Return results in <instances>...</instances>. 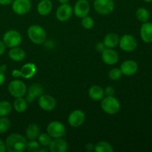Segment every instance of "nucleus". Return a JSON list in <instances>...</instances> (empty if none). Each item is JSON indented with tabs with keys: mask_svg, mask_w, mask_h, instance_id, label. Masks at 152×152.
<instances>
[{
	"mask_svg": "<svg viewBox=\"0 0 152 152\" xmlns=\"http://www.w3.org/2000/svg\"><path fill=\"white\" fill-rule=\"evenodd\" d=\"M0 69L4 72V71H6V69H7V66H6V65H1V66H0Z\"/></svg>",
	"mask_w": 152,
	"mask_h": 152,
	"instance_id": "nucleus-42",
	"label": "nucleus"
},
{
	"mask_svg": "<svg viewBox=\"0 0 152 152\" xmlns=\"http://www.w3.org/2000/svg\"><path fill=\"white\" fill-rule=\"evenodd\" d=\"M26 137L29 140H35L40 134V128L35 123H31L28 126L25 132Z\"/></svg>",
	"mask_w": 152,
	"mask_h": 152,
	"instance_id": "nucleus-22",
	"label": "nucleus"
},
{
	"mask_svg": "<svg viewBox=\"0 0 152 152\" xmlns=\"http://www.w3.org/2000/svg\"><path fill=\"white\" fill-rule=\"evenodd\" d=\"M22 36L19 31L10 30L4 34L2 42L6 47L13 48L18 47L22 43Z\"/></svg>",
	"mask_w": 152,
	"mask_h": 152,
	"instance_id": "nucleus-4",
	"label": "nucleus"
},
{
	"mask_svg": "<svg viewBox=\"0 0 152 152\" xmlns=\"http://www.w3.org/2000/svg\"><path fill=\"white\" fill-rule=\"evenodd\" d=\"M151 110H152V105H151Z\"/></svg>",
	"mask_w": 152,
	"mask_h": 152,
	"instance_id": "nucleus-47",
	"label": "nucleus"
},
{
	"mask_svg": "<svg viewBox=\"0 0 152 152\" xmlns=\"http://www.w3.org/2000/svg\"><path fill=\"white\" fill-rule=\"evenodd\" d=\"M37 139H38V142L40 144V145L43 147L48 146L52 140V137L48 133L41 134L39 135Z\"/></svg>",
	"mask_w": 152,
	"mask_h": 152,
	"instance_id": "nucleus-29",
	"label": "nucleus"
},
{
	"mask_svg": "<svg viewBox=\"0 0 152 152\" xmlns=\"http://www.w3.org/2000/svg\"><path fill=\"white\" fill-rule=\"evenodd\" d=\"M39 106L46 111H51L56 108V102L54 97L49 94H42L38 99Z\"/></svg>",
	"mask_w": 152,
	"mask_h": 152,
	"instance_id": "nucleus-9",
	"label": "nucleus"
},
{
	"mask_svg": "<svg viewBox=\"0 0 152 152\" xmlns=\"http://www.w3.org/2000/svg\"><path fill=\"white\" fill-rule=\"evenodd\" d=\"M12 75H13V77H15V78H17V77H20V71H19V70H13V71H12Z\"/></svg>",
	"mask_w": 152,
	"mask_h": 152,
	"instance_id": "nucleus-40",
	"label": "nucleus"
},
{
	"mask_svg": "<svg viewBox=\"0 0 152 152\" xmlns=\"http://www.w3.org/2000/svg\"><path fill=\"white\" fill-rule=\"evenodd\" d=\"M27 142L26 138L20 134H12L6 139V149L8 152H22L26 150Z\"/></svg>",
	"mask_w": 152,
	"mask_h": 152,
	"instance_id": "nucleus-1",
	"label": "nucleus"
},
{
	"mask_svg": "<svg viewBox=\"0 0 152 152\" xmlns=\"http://www.w3.org/2000/svg\"><path fill=\"white\" fill-rule=\"evenodd\" d=\"M95 48H96V51L97 52H101V53H102V52L106 48V47H105V45H104L103 42H97L96 44V46H95Z\"/></svg>",
	"mask_w": 152,
	"mask_h": 152,
	"instance_id": "nucleus-35",
	"label": "nucleus"
},
{
	"mask_svg": "<svg viewBox=\"0 0 152 152\" xmlns=\"http://www.w3.org/2000/svg\"><path fill=\"white\" fill-rule=\"evenodd\" d=\"M86 149L88 151H93V150H94V144L90 143V142H89V143L86 144Z\"/></svg>",
	"mask_w": 152,
	"mask_h": 152,
	"instance_id": "nucleus-39",
	"label": "nucleus"
},
{
	"mask_svg": "<svg viewBox=\"0 0 152 152\" xmlns=\"http://www.w3.org/2000/svg\"><path fill=\"white\" fill-rule=\"evenodd\" d=\"M5 45L4 44L2 41H0V56L2 55L4 53V50H5Z\"/></svg>",
	"mask_w": 152,
	"mask_h": 152,
	"instance_id": "nucleus-38",
	"label": "nucleus"
},
{
	"mask_svg": "<svg viewBox=\"0 0 152 152\" xmlns=\"http://www.w3.org/2000/svg\"><path fill=\"white\" fill-rule=\"evenodd\" d=\"M12 3V0H0V4L1 5H9Z\"/></svg>",
	"mask_w": 152,
	"mask_h": 152,
	"instance_id": "nucleus-41",
	"label": "nucleus"
},
{
	"mask_svg": "<svg viewBox=\"0 0 152 152\" xmlns=\"http://www.w3.org/2000/svg\"><path fill=\"white\" fill-rule=\"evenodd\" d=\"M12 111V105L8 101L0 102V117H6Z\"/></svg>",
	"mask_w": 152,
	"mask_h": 152,
	"instance_id": "nucleus-28",
	"label": "nucleus"
},
{
	"mask_svg": "<svg viewBox=\"0 0 152 152\" xmlns=\"http://www.w3.org/2000/svg\"><path fill=\"white\" fill-rule=\"evenodd\" d=\"M52 2L50 0H42L37 5V11L41 16L49 14L52 10Z\"/></svg>",
	"mask_w": 152,
	"mask_h": 152,
	"instance_id": "nucleus-24",
	"label": "nucleus"
},
{
	"mask_svg": "<svg viewBox=\"0 0 152 152\" xmlns=\"http://www.w3.org/2000/svg\"><path fill=\"white\" fill-rule=\"evenodd\" d=\"M102 59L107 65H115L119 60V55L112 48H107L102 52Z\"/></svg>",
	"mask_w": 152,
	"mask_h": 152,
	"instance_id": "nucleus-17",
	"label": "nucleus"
},
{
	"mask_svg": "<svg viewBox=\"0 0 152 152\" xmlns=\"http://www.w3.org/2000/svg\"><path fill=\"white\" fill-rule=\"evenodd\" d=\"M119 45L120 48L124 51L132 52L137 47V42L133 36L126 34L120 39Z\"/></svg>",
	"mask_w": 152,
	"mask_h": 152,
	"instance_id": "nucleus-8",
	"label": "nucleus"
},
{
	"mask_svg": "<svg viewBox=\"0 0 152 152\" xmlns=\"http://www.w3.org/2000/svg\"><path fill=\"white\" fill-rule=\"evenodd\" d=\"M86 120V114L81 110H74L69 114L68 123L71 126L74 128L80 127Z\"/></svg>",
	"mask_w": 152,
	"mask_h": 152,
	"instance_id": "nucleus-10",
	"label": "nucleus"
},
{
	"mask_svg": "<svg viewBox=\"0 0 152 152\" xmlns=\"http://www.w3.org/2000/svg\"><path fill=\"white\" fill-rule=\"evenodd\" d=\"M10 127V121L6 117H1L0 118V134L7 132Z\"/></svg>",
	"mask_w": 152,
	"mask_h": 152,
	"instance_id": "nucleus-30",
	"label": "nucleus"
},
{
	"mask_svg": "<svg viewBox=\"0 0 152 152\" xmlns=\"http://www.w3.org/2000/svg\"><path fill=\"white\" fill-rule=\"evenodd\" d=\"M6 151H7V149H6L5 142L0 140V152H4Z\"/></svg>",
	"mask_w": 152,
	"mask_h": 152,
	"instance_id": "nucleus-36",
	"label": "nucleus"
},
{
	"mask_svg": "<svg viewBox=\"0 0 152 152\" xmlns=\"http://www.w3.org/2000/svg\"><path fill=\"white\" fill-rule=\"evenodd\" d=\"M81 23L83 28H86V29L90 30L91 29L94 27V19H92L91 16H85V17L82 18Z\"/></svg>",
	"mask_w": 152,
	"mask_h": 152,
	"instance_id": "nucleus-32",
	"label": "nucleus"
},
{
	"mask_svg": "<svg viewBox=\"0 0 152 152\" xmlns=\"http://www.w3.org/2000/svg\"><path fill=\"white\" fill-rule=\"evenodd\" d=\"M120 69L123 75L129 77L136 74L138 70V65L135 61L129 59L121 64Z\"/></svg>",
	"mask_w": 152,
	"mask_h": 152,
	"instance_id": "nucleus-16",
	"label": "nucleus"
},
{
	"mask_svg": "<svg viewBox=\"0 0 152 152\" xmlns=\"http://www.w3.org/2000/svg\"><path fill=\"white\" fill-rule=\"evenodd\" d=\"M28 36L34 44L41 45L46 41V32L44 28L38 25H33L28 29Z\"/></svg>",
	"mask_w": 152,
	"mask_h": 152,
	"instance_id": "nucleus-2",
	"label": "nucleus"
},
{
	"mask_svg": "<svg viewBox=\"0 0 152 152\" xmlns=\"http://www.w3.org/2000/svg\"><path fill=\"white\" fill-rule=\"evenodd\" d=\"M72 14V7L68 3L67 4H62L56 10V17L60 22H66L71 19Z\"/></svg>",
	"mask_w": 152,
	"mask_h": 152,
	"instance_id": "nucleus-12",
	"label": "nucleus"
},
{
	"mask_svg": "<svg viewBox=\"0 0 152 152\" xmlns=\"http://www.w3.org/2000/svg\"><path fill=\"white\" fill-rule=\"evenodd\" d=\"M122 75H123V74H122L121 71H120V68H112L109 71V74H108V77H109L110 80H114V81L118 80L122 77Z\"/></svg>",
	"mask_w": 152,
	"mask_h": 152,
	"instance_id": "nucleus-33",
	"label": "nucleus"
},
{
	"mask_svg": "<svg viewBox=\"0 0 152 152\" xmlns=\"http://www.w3.org/2000/svg\"><path fill=\"white\" fill-rule=\"evenodd\" d=\"M43 91L44 89L41 85L39 83H34L30 86L28 90H27L28 95L25 99L28 103H31L34 102V99L39 98L42 94H43Z\"/></svg>",
	"mask_w": 152,
	"mask_h": 152,
	"instance_id": "nucleus-14",
	"label": "nucleus"
},
{
	"mask_svg": "<svg viewBox=\"0 0 152 152\" xmlns=\"http://www.w3.org/2000/svg\"><path fill=\"white\" fill-rule=\"evenodd\" d=\"M25 51L19 47L13 48L8 52V56L10 59L15 62H21L25 58Z\"/></svg>",
	"mask_w": 152,
	"mask_h": 152,
	"instance_id": "nucleus-21",
	"label": "nucleus"
},
{
	"mask_svg": "<svg viewBox=\"0 0 152 152\" xmlns=\"http://www.w3.org/2000/svg\"><path fill=\"white\" fill-rule=\"evenodd\" d=\"M4 80H5V76H4V72L0 69V86L4 83Z\"/></svg>",
	"mask_w": 152,
	"mask_h": 152,
	"instance_id": "nucleus-37",
	"label": "nucleus"
},
{
	"mask_svg": "<svg viewBox=\"0 0 152 152\" xmlns=\"http://www.w3.org/2000/svg\"><path fill=\"white\" fill-rule=\"evenodd\" d=\"M58 1H59L61 4H67V3H68V1H69L70 0H58Z\"/></svg>",
	"mask_w": 152,
	"mask_h": 152,
	"instance_id": "nucleus-43",
	"label": "nucleus"
},
{
	"mask_svg": "<svg viewBox=\"0 0 152 152\" xmlns=\"http://www.w3.org/2000/svg\"><path fill=\"white\" fill-rule=\"evenodd\" d=\"M74 14L78 18H83L88 16L90 11V4L88 0H78L73 9Z\"/></svg>",
	"mask_w": 152,
	"mask_h": 152,
	"instance_id": "nucleus-13",
	"label": "nucleus"
},
{
	"mask_svg": "<svg viewBox=\"0 0 152 152\" xmlns=\"http://www.w3.org/2000/svg\"><path fill=\"white\" fill-rule=\"evenodd\" d=\"M94 151L96 152H114V148L108 142L101 141L94 145Z\"/></svg>",
	"mask_w": 152,
	"mask_h": 152,
	"instance_id": "nucleus-26",
	"label": "nucleus"
},
{
	"mask_svg": "<svg viewBox=\"0 0 152 152\" xmlns=\"http://www.w3.org/2000/svg\"><path fill=\"white\" fill-rule=\"evenodd\" d=\"M145 1H146V2H151L152 1V0H144Z\"/></svg>",
	"mask_w": 152,
	"mask_h": 152,
	"instance_id": "nucleus-45",
	"label": "nucleus"
},
{
	"mask_svg": "<svg viewBox=\"0 0 152 152\" xmlns=\"http://www.w3.org/2000/svg\"><path fill=\"white\" fill-rule=\"evenodd\" d=\"M47 133L52 138L63 137L66 134V129L60 122L52 121L48 125Z\"/></svg>",
	"mask_w": 152,
	"mask_h": 152,
	"instance_id": "nucleus-7",
	"label": "nucleus"
},
{
	"mask_svg": "<svg viewBox=\"0 0 152 152\" xmlns=\"http://www.w3.org/2000/svg\"><path fill=\"white\" fill-rule=\"evenodd\" d=\"M136 16L140 22L144 23V22H148L150 18V14L147 9L144 7H140L137 10Z\"/></svg>",
	"mask_w": 152,
	"mask_h": 152,
	"instance_id": "nucleus-27",
	"label": "nucleus"
},
{
	"mask_svg": "<svg viewBox=\"0 0 152 152\" xmlns=\"http://www.w3.org/2000/svg\"><path fill=\"white\" fill-rule=\"evenodd\" d=\"M13 12L18 15L28 13L31 9V2L30 0H14L12 4Z\"/></svg>",
	"mask_w": 152,
	"mask_h": 152,
	"instance_id": "nucleus-11",
	"label": "nucleus"
},
{
	"mask_svg": "<svg viewBox=\"0 0 152 152\" xmlns=\"http://www.w3.org/2000/svg\"><path fill=\"white\" fill-rule=\"evenodd\" d=\"M94 7L96 12L100 15H108L114 9L113 0H94Z\"/></svg>",
	"mask_w": 152,
	"mask_h": 152,
	"instance_id": "nucleus-6",
	"label": "nucleus"
},
{
	"mask_svg": "<svg viewBox=\"0 0 152 152\" xmlns=\"http://www.w3.org/2000/svg\"><path fill=\"white\" fill-rule=\"evenodd\" d=\"M88 95L91 99L94 101H101L105 96L104 89L101 86H93L88 91Z\"/></svg>",
	"mask_w": 152,
	"mask_h": 152,
	"instance_id": "nucleus-20",
	"label": "nucleus"
},
{
	"mask_svg": "<svg viewBox=\"0 0 152 152\" xmlns=\"http://www.w3.org/2000/svg\"><path fill=\"white\" fill-rule=\"evenodd\" d=\"M88 1H92V0H88Z\"/></svg>",
	"mask_w": 152,
	"mask_h": 152,
	"instance_id": "nucleus-46",
	"label": "nucleus"
},
{
	"mask_svg": "<svg viewBox=\"0 0 152 152\" xmlns=\"http://www.w3.org/2000/svg\"><path fill=\"white\" fill-rule=\"evenodd\" d=\"M119 41H120V38L117 34L110 33L105 37L103 43L105 47L108 48H114L117 47V45L119 44Z\"/></svg>",
	"mask_w": 152,
	"mask_h": 152,
	"instance_id": "nucleus-23",
	"label": "nucleus"
},
{
	"mask_svg": "<svg viewBox=\"0 0 152 152\" xmlns=\"http://www.w3.org/2000/svg\"><path fill=\"white\" fill-rule=\"evenodd\" d=\"M40 144L35 140H30L27 142L26 150L31 152H38L40 150Z\"/></svg>",
	"mask_w": 152,
	"mask_h": 152,
	"instance_id": "nucleus-31",
	"label": "nucleus"
},
{
	"mask_svg": "<svg viewBox=\"0 0 152 152\" xmlns=\"http://www.w3.org/2000/svg\"><path fill=\"white\" fill-rule=\"evenodd\" d=\"M104 93L106 96H114V93H115V90H114L112 86H108L104 90Z\"/></svg>",
	"mask_w": 152,
	"mask_h": 152,
	"instance_id": "nucleus-34",
	"label": "nucleus"
},
{
	"mask_svg": "<svg viewBox=\"0 0 152 152\" xmlns=\"http://www.w3.org/2000/svg\"><path fill=\"white\" fill-rule=\"evenodd\" d=\"M140 36L145 42H152V23L146 22L142 24L141 26Z\"/></svg>",
	"mask_w": 152,
	"mask_h": 152,
	"instance_id": "nucleus-19",
	"label": "nucleus"
},
{
	"mask_svg": "<svg viewBox=\"0 0 152 152\" xmlns=\"http://www.w3.org/2000/svg\"><path fill=\"white\" fill-rule=\"evenodd\" d=\"M20 77L24 79H31L35 76L37 73V66L34 63L29 62L26 63L20 68Z\"/></svg>",
	"mask_w": 152,
	"mask_h": 152,
	"instance_id": "nucleus-18",
	"label": "nucleus"
},
{
	"mask_svg": "<svg viewBox=\"0 0 152 152\" xmlns=\"http://www.w3.org/2000/svg\"><path fill=\"white\" fill-rule=\"evenodd\" d=\"M27 86L22 81L19 80H13L8 86V92L15 98L23 97L27 93Z\"/></svg>",
	"mask_w": 152,
	"mask_h": 152,
	"instance_id": "nucleus-5",
	"label": "nucleus"
},
{
	"mask_svg": "<svg viewBox=\"0 0 152 152\" xmlns=\"http://www.w3.org/2000/svg\"><path fill=\"white\" fill-rule=\"evenodd\" d=\"M101 108L108 114H115L120 109V102L114 96H106L101 100Z\"/></svg>",
	"mask_w": 152,
	"mask_h": 152,
	"instance_id": "nucleus-3",
	"label": "nucleus"
},
{
	"mask_svg": "<svg viewBox=\"0 0 152 152\" xmlns=\"http://www.w3.org/2000/svg\"><path fill=\"white\" fill-rule=\"evenodd\" d=\"M49 150H48V149H46V148H42V149H41V148H40V150H39V152H48V151Z\"/></svg>",
	"mask_w": 152,
	"mask_h": 152,
	"instance_id": "nucleus-44",
	"label": "nucleus"
},
{
	"mask_svg": "<svg viewBox=\"0 0 152 152\" xmlns=\"http://www.w3.org/2000/svg\"><path fill=\"white\" fill-rule=\"evenodd\" d=\"M13 108L18 113H23L28 108V102L23 97L16 98L13 102Z\"/></svg>",
	"mask_w": 152,
	"mask_h": 152,
	"instance_id": "nucleus-25",
	"label": "nucleus"
},
{
	"mask_svg": "<svg viewBox=\"0 0 152 152\" xmlns=\"http://www.w3.org/2000/svg\"><path fill=\"white\" fill-rule=\"evenodd\" d=\"M68 149V142L62 137L54 138L48 145V150L50 152H65Z\"/></svg>",
	"mask_w": 152,
	"mask_h": 152,
	"instance_id": "nucleus-15",
	"label": "nucleus"
}]
</instances>
